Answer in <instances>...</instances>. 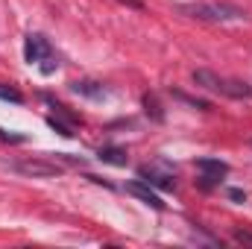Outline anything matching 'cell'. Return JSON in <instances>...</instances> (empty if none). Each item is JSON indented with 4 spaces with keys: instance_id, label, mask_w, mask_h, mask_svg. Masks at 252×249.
Here are the masks:
<instances>
[{
    "instance_id": "obj_1",
    "label": "cell",
    "mask_w": 252,
    "mask_h": 249,
    "mask_svg": "<svg viewBox=\"0 0 252 249\" xmlns=\"http://www.w3.org/2000/svg\"><path fill=\"white\" fill-rule=\"evenodd\" d=\"M193 82L211 94H220V97H229V100H252V85L241 82V79H229V76H220L208 67H199L193 70Z\"/></svg>"
},
{
    "instance_id": "obj_2",
    "label": "cell",
    "mask_w": 252,
    "mask_h": 249,
    "mask_svg": "<svg viewBox=\"0 0 252 249\" xmlns=\"http://www.w3.org/2000/svg\"><path fill=\"white\" fill-rule=\"evenodd\" d=\"M179 12L199 18V21H241V18H247V12L232 6V3H190V6H179Z\"/></svg>"
},
{
    "instance_id": "obj_3",
    "label": "cell",
    "mask_w": 252,
    "mask_h": 249,
    "mask_svg": "<svg viewBox=\"0 0 252 249\" xmlns=\"http://www.w3.org/2000/svg\"><path fill=\"white\" fill-rule=\"evenodd\" d=\"M3 167L12 173L30 176V179H53L62 173V167L56 161H47V158H18V161H6Z\"/></svg>"
},
{
    "instance_id": "obj_4",
    "label": "cell",
    "mask_w": 252,
    "mask_h": 249,
    "mask_svg": "<svg viewBox=\"0 0 252 249\" xmlns=\"http://www.w3.org/2000/svg\"><path fill=\"white\" fill-rule=\"evenodd\" d=\"M24 59L30 64H41V73H53L56 70V64H53V50H50V41L44 38V35H38V32H32V35H27V44H24Z\"/></svg>"
},
{
    "instance_id": "obj_5",
    "label": "cell",
    "mask_w": 252,
    "mask_h": 249,
    "mask_svg": "<svg viewBox=\"0 0 252 249\" xmlns=\"http://www.w3.org/2000/svg\"><path fill=\"white\" fill-rule=\"evenodd\" d=\"M196 170L202 173V176H199V185L208 190V187L220 185V179L229 173V164L220 161V158H196Z\"/></svg>"
},
{
    "instance_id": "obj_6",
    "label": "cell",
    "mask_w": 252,
    "mask_h": 249,
    "mask_svg": "<svg viewBox=\"0 0 252 249\" xmlns=\"http://www.w3.org/2000/svg\"><path fill=\"white\" fill-rule=\"evenodd\" d=\"M138 176L153 187H164V190H173V187H176L173 170H167L164 164H144V167L138 170Z\"/></svg>"
},
{
    "instance_id": "obj_7",
    "label": "cell",
    "mask_w": 252,
    "mask_h": 249,
    "mask_svg": "<svg viewBox=\"0 0 252 249\" xmlns=\"http://www.w3.org/2000/svg\"><path fill=\"white\" fill-rule=\"evenodd\" d=\"M126 193H132V196H138L141 202H147L150 208H156V211H161L164 208V202H161V196L153 190V185H147L144 179H135V182H129L126 185Z\"/></svg>"
},
{
    "instance_id": "obj_8",
    "label": "cell",
    "mask_w": 252,
    "mask_h": 249,
    "mask_svg": "<svg viewBox=\"0 0 252 249\" xmlns=\"http://www.w3.org/2000/svg\"><path fill=\"white\" fill-rule=\"evenodd\" d=\"M70 88H73L76 94H82V97H91V100H103V97H109V91H106L100 82H91V79H76Z\"/></svg>"
},
{
    "instance_id": "obj_9",
    "label": "cell",
    "mask_w": 252,
    "mask_h": 249,
    "mask_svg": "<svg viewBox=\"0 0 252 249\" xmlns=\"http://www.w3.org/2000/svg\"><path fill=\"white\" fill-rule=\"evenodd\" d=\"M97 158L106 161V164H115V167H126V161H129L126 150H121V147H103V150L97 153Z\"/></svg>"
},
{
    "instance_id": "obj_10",
    "label": "cell",
    "mask_w": 252,
    "mask_h": 249,
    "mask_svg": "<svg viewBox=\"0 0 252 249\" xmlns=\"http://www.w3.org/2000/svg\"><path fill=\"white\" fill-rule=\"evenodd\" d=\"M144 109H147V115H153V121H164V112H161V106H158V100L156 97H144Z\"/></svg>"
},
{
    "instance_id": "obj_11",
    "label": "cell",
    "mask_w": 252,
    "mask_h": 249,
    "mask_svg": "<svg viewBox=\"0 0 252 249\" xmlns=\"http://www.w3.org/2000/svg\"><path fill=\"white\" fill-rule=\"evenodd\" d=\"M47 124H50V129H56L59 135H64V138H73V126H70V124H62V121H56V118H47Z\"/></svg>"
},
{
    "instance_id": "obj_12",
    "label": "cell",
    "mask_w": 252,
    "mask_h": 249,
    "mask_svg": "<svg viewBox=\"0 0 252 249\" xmlns=\"http://www.w3.org/2000/svg\"><path fill=\"white\" fill-rule=\"evenodd\" d=\"M232 238H235L238 244H244V247H252V232H250V229H235V232H232Z\"/></svg>"
},
{
    "instance_id": "obj_13",
    "label": "cell",
    "mask_w": 252,
    "mask_h": 249,
    "mask_svg": "<svg viewBox=\"0 0 252 249\" xmlns=\"http://www.w3.org/2000/svg\"><path fill=\"white\" fill-rule=\"evenodd\" d=\"M0 97H3V100H12V103H21V100H24L15 88H3V85H0Z\"/></svg>"
},
{
    "instance_id": "obj_14",
    "label": "cell",
    "mask_w": 252,
    "mask_h": 249,
    "mask_svg": "<svg viewBox=\"0 0 252 249\" xmlns=\"http://www.w3.org/2000/svg\"><path fill=\"white\" fill-rule=\"evenodd\" d=\"M0 141H9V144H24L27 138H24V135H9L6 129H0Z\"/></svg>"
},
{
    "instance_id": "obj_15",
    "label": "cell",
    "mask_w": 252,
    "mask_h": 249,
    "mask_svg": "<svg viewBox=\"0 0 252 249\" xmlns=\"http://www.w3.org/2000/svg\"><path fill=\"white\" fill-rule=\"evenodd\" d=\"M229 196H232V199H238V202H241V199H247V193H244V190H238V187H232V190H229Z\"/></svg>"
},
{
    "instance_id": "obj_16",
    "label": "cell",
    "mask_w": 252,
    "mask_h": 249,
    "mask_svg": "<svg viewBox=\"0 0 252 249\" xmlns=\"http://www.w3.org/2000/svg\"><path fill=\"white\" fill-rule=\"evenodd\" d=\"M126 6H132V9H141V6H144V3H141V0H124Z\"/></svg>"
},
{
    "instance_id": "obj_17",
    "label": "cell",
    "mask_w": 252,
    "mask_h": 249,
    "mask_svg": "<svg viewBox=\"0 0 252 249\" xmlns=\"http://www.w3.org/2000/svg\"><path fill=\"white\" fill-rule=\"evenodd\" d=\"M250 147H252V138H250Z\"/></svg>"
}]
</instances>
